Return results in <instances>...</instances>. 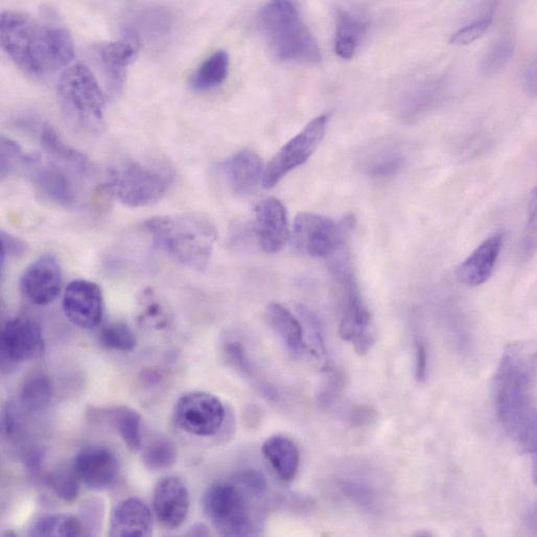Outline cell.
Segmentation results:
<instances>
[{
    "instance_id": "cell-1",
    "label": "cell",
    "mask_w": 537,
    "mask_h": 537,
    "mask_svg": "<svg viewBox=\"0 0 537 537\" xmlns=\"http://www.w3.org/2000/svg\"><path fill=\"white\" fill-rule=\"evenodd\" d=\"M494 401L504 432L522 451L536 453V347L512 343L494 378Z\"/></svg>"
},
{
    "instance_id": "cell-2",
    "label": "cell",
    "mask_w": 537,
    "mask_h": 537,
    "mask_svg": "<svg viewBox=\"0 0 537 537\" xmlns=\"http://www.w3.org/2000/svg\"><path fill=\"white\" fill-rule=\"evenodd\" d=\"M0 40L11 60L32 77L54 74L75 57L73 38L58 22L21 12H3Z\"/></svg>"
},
{
    "instance_id": "cell-3",
    "label": "cell",
    "mask_w": 537,
    "mask_h": 537,
    "mask_svg": "<svg viewBox=\"0 0 537 537\" xmlns=\"http://www.w3.org/2000/svg\"><path fill=\"white\" fill-rule=\"evenodd\" d=\"M143 229L158 250L177 263L194 270H205L212 260L217 230L200 215L182 214L151 218Z\"/></svg>"
},
{
    "instance_id": "cell-4",
    "label": "cell",
    "mask_w": 537,
    "mask_h": 537,
    "mask_svg": "<svg viewBox=\"0 0 537 537\" xmlns=\"http://www.w3.org/2000/svg\"><path fill=\"white\" fill-rule=\"evenodd\" d=\"M261 32L276 58L283 61L317 63L321 51L295 4L273 2L259 16Z\"/></svg>"
},
{
    "instance_id": "cell-5",
    "label": "cell",
    "mask_w": 537,
    "mask_h": 537,
    "mask_svg": "<svg viewBox=\"0 0 537 537\" xmlns=\"http://www.w3.org/2000/svg\"><path fill=\"white\" fill-rule=\"evenodd\" d=\"M58 98L70 122L86 132H96L104 122L106 100L96 76L83 64L64 70L58 82Z\"/></svg>"
},
{
    "instance_id": "cell-6",
    "label": "cell",
    "mask_w": 537,
    "mask_h": 537,
    "mask_svg": "<svg viewBox=\"0 0 537 537\" xmlns=\"http://www.w3.org/2000/svg\"><path fill=\"white\" fill-rule=\"evenodd\" d=\"M342 252L332 258L331 264L342 291L339 334L344 341L354 346L358 355L363 356L375 345V326L359 288L352 263Z\"/></svg>"
},
{
    "instance_id": "cell-7",
    "label": "cell",
    "mask_w": 537,
    "mask_h": 537,
    "mask_svg": "<svg viewBox=\"0 0 537 537\" xmlns=\"http://www.w3.org/2000/svg\"><path fill=\"white\" fill-rule=\"evenodd\" d=\"M172 179L168 168L129 161L109 172L106 188L124 205L138 208L159 201L170 188Z\"/></svg>"
},
{
    "instance_id": "cell-8",
    "label": "cell",
    "mask_w": 537,
    "mask_h": 537,
    "mask_svg": "<svg viewBox=\"0 0 537 537\" xmlns=\"http://www.w3.org/2000/svg\"><path fill=\"white\" fill-rule=\"evenodd\" d=\"M203 510L219 534L249 536L254 533L250 505L244 488L233 483L218 482L204 494Z\"/></svg>"
},
{
    "instance_id": "cell-9",
    "label": "cell",
    "mask_w": 537,
    "mask_h": 537,
    "mask_svg": "<svg viewBox=\"0 0 537 537\" xmlns=\"http://www.w3.org/2000/svg\"><path fill=\"white\" fill-rule=\"evenodd\" d=\"M355 225L353 217L334 220L315 214H300L293 226V241L297 250L312 258L332 259L344 250Z\"/></svg>"
},
{
    "instance_id": "cell-10",
    "label": "cell",
    "mask_w": 537,
    "mask_h": 537,
    "mask_svg": "<svg viewBox=\"0 0 537 537\" xmlns=\"http://www.w3.org/2000/svg\"><path fill=\"white\" fill-rule=\"evenodd\" d=\"M328 124V114L318 116L277 152L264 171L265 189L274 188L290 172L305 165L320 146Z\"/></svg>"
},
{
    "instance_id": "cell-11",
    "label": "cell",
    "mask_w": 537,
    "mask_h": 537,
    "mask_svg": "<svg viewBox=\"0 0 537 537\" xmlns=\"http://www.w3.org/2000/svg\"><path fill=\"white\" fill-rule=\"evenodd\" d=\"M174 423L182 431L200 437L216 435L225 420V408L216 395L204 391L185 393L174 408Z\"/></svg>"
},
{
    "instance_id": "cell-12",
    "label": "cell",
    "mask_w": 537,
    "mask_h": 537,
    "mask_svg": "<svg viewBox=\"0 0 537 537\" xmlns=\"http://www.w3.org/2000/svg\"><path fill=\"white\" fill-rule=\"evenodd\" d=\"M67 170L59 163L44 161L40 154L33 153L27 155L22 173L29 176L36 191L44 199L68 208L77 204L79 193Z\"/></svg>"
},
{
    "instance_id": "cell-13",
    "label": "cell",
    "mask_w": 537,
    "mask_h": 537,
    "mask_svg": "<svg viewBox=\"0 0 537 537\" xmlns=\"http://www.w3.org/2000/svg\"><path fill=\"white\" fill-rule=\"evenodd\" d=\"M0 344L4 369L35 359L44 349L40 325L30 318L9 320L2 330Z\"/></svg>"
},
{
    "instance_id": "cell-14",
    "label": "cell",
    "mask_w": 537,
    "mask_h": 537,
    "mask_svg": "<svg viewBox=\"0 0 537 537\" xmlns=\"http://www.w3.org/2000/svg\"><path fill=\"white\" fill-rule=\"evenodd\" d=\"M66 318L83 330L96 329L104 316V298L99 285L90 280L76 279L63 296Z\"/></svg>"
},
{
    "instance_id": "cell-15",
    "label": "cell",
    "mask_w": 537,
    "mask_h": 537,
    "mask_svg": "<svg viewBox=\"0 0 537 537\" xmlns=\"http://www.w3.org/2000/svg\"><path fill=\"white\" fill-rule=\"evenodd\" d=\"M62 270L52 254L41 255L23 272L20 290L34 305L49 306L57 300L62 289Z\"/></svg>"
},
{
    "instance_id": "cell-16",
    "label": "cell",
    "mask_w": 537,
    "mask_h": 537,
    "mask_svg": "<svg viewBox=\"0 0 537 537\" xmlns=\"http://www.w3.org/2000/svg\"><path fill=\"white\" fill-rule=\"evenodd\" d=\"M140 44L142 42L137 38L126 34L121 39L96 46L95 53L113 95L123 90L128 69L138 55Z\"/></svg>"
},
{
    "instance_id": "cell-17",
    "label": "cell",
    "mask_w": 537,
    "mask_h": 537,
    "mask_svg": "<svg viewBox=\"0 0 537 537\" xmlns=\"http://www.w3.org/2000/svg\"><path fill=\"white\" fill-rule=\"evenodd\" d=\"M190 507L189 488L180 478L170 476L158 482L153 494V509L163 527H181L189 516Z\"/></svg>"
},
{
    "instance_id": "cell-18",
    "label": "cell",
    "mask_w": 537,
    "mask_h": 537,
    "mask_svg": "<svg viewBox=\"0 0 537 537\" xmlns=\"http://www.w3.org/2000/svg\"><path fill=\"white\" fill-rule=\"evenodd\" d=\"M73 468L81 483L93 490L110 487L120 472L119 459L105 446H89L75 458Z\"/></svg>"
},
{
    "instance_id": "cell-19",
    "label": "cell",
    "mask_w": 537,
    "mask_h": 537,
    "mask_svg": "<svg viewBox=\"0 0 537 537\" xmlns=\"http://www.w3.org/2000/svg\"><path fill=\"white\" fill-rule=\"evenodd\" d=\"M255 232L267 253L282 250L290 236L287 209L277 199L262 201L255 209Z\"/></svg>"
},
{
    "instance_id": "cell-20",
    "label": "cell",
    "mask_w": 537,
    "mask_h": 537,
    "mask_svg": "<svg viewBox=\"0 0 537 537\" xmlns=\"http://www.w3.org/2000/svg\"><path fill=\"white\" fill-rule=\"evenodd\" d=\"M233 194L251 195L263 181L264 166L258 154L244 150L221 162L217 168Z\"/></svg>"
},
{
    "instance_id": "cell-21",
    "label": "cell",
    "mask_w": 537,
    "mask_h": 537,
    "mask_svg": "<svg viewBox=\"0 0 537 537\" xmlns=\"http://www.w3.org/2000/svg\"><path fill=\"white\" fill-rule=\"evenodd\" d=\"M504 235L496 233L480 244L457 269V276L468 287H479L493 275L501 250Z\"/></svg>"
},
{
    "instance_id": "cell-22",
    "label": "cell",
    "mask_w": 537,
    "mask_h": 537,
    "mask_svg": "<svg viewBox=\"0 0 537 537\" xmlns=\"http://www.w3.org/2000/svg\"><path fill=\"white\" fill-rule=\"evenodd\" d=\"M153 533V517L148 505L137 498L123 500L111 513L109 535L142 537Z\"/></svg>"
},
{
    "instance_id": "cell-23",
    "label": "cell",
    "mask_w": 537,
    "mask_h": 537,
    "mask_svg": "<svg viewBox=\"0 0 537 537\" xmlns=\"http://www.w3.org/2000/svg\"><path fill=\"white\" fill-rule=\"evenodd\" d=\"M266 319L293 356L301 357L310 350L301 323L287 308L279 303H270L266 309Z\"/></svg>"
},
{
    "instance_id": "cell-24",
    "label": "cell",
    "mask_w": 537,
    "mask_h": 537,
    "mask_svg": "<svg viewBox=\"0 0 537 537\" xmlns=\"http://www.w3.org/2000/svg\"><path fill=\"white\" fill-rule=\"evenodd\" d=\"M263 454L280 480L291 482L296 478L300 452L292 438L282 434L269 437L264 442Z\"/></svg>"
},
{
    "instance_id": "cell-25",
    "label": "cell",
    "mask_w": 537,
    "mask_h": 537,
    "mask_svg": "<svg viewBox=\"0 0 537 537\" xmlns=\"http://www.w3.org/2000/svg\"><path fill=\"white\" fill-rule=\"evenodd\" d=\"M40 144L53 161L73 171L86 176L90 172V161L82 152L63 142L59 134L50 126L44 124L40 131Z\"/></svg>"
},
{
    "instance_id": "cell-26",
    "label": "cell",
    "mask_w": 537,
    "mask_h": 537,
    "mask_svg": "<svg viewBox=\"0 0 537 537\" xmlns=\"http://www.w3.org/2000/svg\"><path fill=\"white\" fill-rule=\"evenodd\" d=\"M367 30V21L358 13L341 10L337 17L335 51L345 60L354 58Z\"/></svg>"
},
{
    "instance_id": "cell-27",
    "label": "cell",
    "mask_w": 537,
    "mask_h": 537,
    "mask_svg": "<svg viewBox=\"0 0 537 537\" xmlns=\"http://www.w3.org/2000/svg\"><path fill=\"white\" fill-rule=\"evenodd\" d=\"M171 29V14L165 9L150 7L139 9L131 15L126 34L142 42L143 36L162 37L168 35Z\"/></svg>"
},
{
    "instance_id": "cell-28",
    "label": "cell",
    "mask_w": 537,
    "mask_h": 537,
    "mask_svg": "<svg viewBox=\"0 0 537 537\" xmlns=\"http://www.w3.org/2000/svg\"><path fill=\"white\" fill-rule=\"evenodd\" d=\"M229 70V55L226 51H217L209 56L196 70L192 77V86L196 90L206 91L219 87L226 80Z\"/></svg>"
},
{
    "instance_id": "cell-29",
    "label": "cell",
    "mask_w": 537,
    "mask_h": 537,
    "mask_svg": "<svg viewBox=\"0 0 537 537\" xmlns=\"http://www.w3.org/2000/svg\"><path fill=\"white\" fill-rule=\"evenodd\" d=\"M404 156L398 150L382 148L370 153L363 163V170L373 179L392 178L404 167Z\"/></svg>"
},
{
    "instance_id": "cell-30",
    "label": "cell",
    "mask_w": 537,
    "mask_h": 537,
    "mask_svg": "<svg viewBox=\"0 0 537 537\" xmlns=\"http://www.w3.org/2000/svg\"><path fill=\"white\" fill-rule=\"evenodd\" d=\"M112 424L132 452L142 448V416L129 407H119L111 412Z\"/></svg>"
},
{
    "instance_id": "cell-31",
    "label": "cell",
    "mask_w": 537,
    "mask_h": 537,
    "mask_svg": "<svg viewBox=\"0 0 537 537\" xmlns=\"http://www.w3.org/2000/svg\"><path fill=\"white\" fill-rule=\"evenodd\" d=\"M54 394L53 382L43 372H35L23 382L20 400L30 410H41L48 406Z\"/></svg>"
},
{
    "instance_id": "cell-32",
    "label": "cell",
    "mask_w": 537,
    "mask_h": 537,
    "mask_svg": "<svg viewBox=\"0 0 537 537\" xmlns=\"http://www.w3.org/2000/svg\"><path fill=\"white\" fill-rule=\"evenodd\" d=\"M31 535L80 537L88 533L81 519L73 515H53L40 519Z\"/></svg>"
},
{
    "instance_id": "cell-33",
    "label": "cell",
    "mask_w": 537,
    "mask_h": 537,
    "mask_svg": "<svg viewBox=\"0 0 537 537\" xmlns=\"http://www.w3.org/2000/svg\"><path fill=\"white\" fill-rule=\"evenodd\" d=\"M178 450L175 442L167 436L153 437L144 449L143 461L151 471H165L175 464Z\"/></svg>"
},
{
    "instance_id": "cell-34",
    "label": "cell",
    "mask_w": 537,
    "mask_h": 537,
    "mask_svg": "<svg viewBox=\"0 0 537 537\" xmlns=\"http://www.w3.org/2000/svg\"><path fill=\"white\" fill-rule=\"evenodd\" d=\"M439 86L437 82H426L416 85L407 92L401 102V112L404 118L412 120L429 110L439 98Z\"/></svg>"
},
{
    "instance_id": "cell-35",
    "label": "cell",
    "mask_w": 537,
    "mask_h": 537,
    "mask_svg": "<svg viewBox=\"0 0 537 537\" xmlns=\"http://www.w3.org/2000/svg\"><path fill=\"white\" fill-rule=\"evenodd\" d=\"M100 341L106 348L123 353L132 352L137 344L135 334L124 322H113L104 326Z\"/></svg>"
},
{
    "instance_id": "cell-36",
    "label": "cell",
    "mask_w": 537,
    "mask_h": 537,
    "mask_svg": "<svg viewBox=\"0 0 537 537\" xmlns=\"http://www.w3.org/2000/svg\"><path fill=\"white\" fill-rule=\"evenodd\" d=\"M49 486L55 495L66 503L75 502L80 493V479L73 466L70 469H59L48 477Z\"/></svg>"
},
{
    "instance_id": "cell-37",
    "label": "cell",
    "mask_w": 537,
    "mask_h": 537,
    "mask_svg": "<svg viewBox=\"0 0 537 537\" xmlns=\"http://www.w3.org/2000/svg\"><path fill=\"white\" fill-rule=\"evenodd\" d=\"M513 51H515V41L511 37L505 36L496 41L482 59L483 73L488 76L498 73L509 61Z\"/></svg>"
},
{
    "instance_id": "cell-38",
    "label": "cell",
    "mask_w": 537,
    "mask_h": 537,
    "mask_svg": "<svg viewBox=\"0 0 537 537\" xmlns=\"http://www.w3.org/2000/svg\"><path fill=\"white\" fill-rule=\"evenodd\" d=\"M0 151H2L0 152V156H2L0 173H2L3 179L23 171L28 154L23 153L12 139L3 136L0 140Z\"/></svg>"
},
{
    "instance_id": "cell-39",
    "label": "cell",
    "mask_w": 537,
    "mask_h": 537,
    "mask_svg": "<svg viewBox=\"0 0 537 537\" xmlns=\"http://www.w3.org/2000/svg\"><path fill=\"white\" fill-rule=\"evenodd\" d=\"M140 321L157 329L167 328L168 318L166 312L163 311L161 303H159L151 290H147L143 294Z\"/></svg>"
},
{
    "instance_id": "cell-40",
    "label": "cell",
    "mask_w": 537,
    "mask_h": 537,
    "mask_svg": "<svg viewBox=\"0 0 537 537\" xmlns=\"http://www.w3.org/2000/svg\"><path fill=\"white\" fill-rule=\"evenodd\" d=\"M223 350L225 358L230 366L237 369L244 376H254L253 363L242 342L229 340L224 344Z\"/></svg>"
},
{
    "instance_id": "cell-41",
    "label": "cell",
    "mask_w": 537,
    "mask_h": 537,
    "mask_svg": "<svg viewBox=\"0 0 537 537\" xmlns=\"http://www.w3.org/2000/svg\"><path fill=\"white\" fill-rule=\"evenodd\" d=\"M343 493L353 502L368 511L379 509L380 503L375 490L371 487L356 482L342 484Z\"/></svg>"
},
{
    "instance_id": "cell-42",
    "label": "cell",
    "mask_w": 537,
    "mask_h": 537,
    "mask_svg": "<svg viewBox=\"0 0 537 537\" xmlns=\"http://www.w3.org/2000/svg\"><path fill=\"white\" fill-rule=\"evenodd\" d=\"M343 386L344 377L342 373L333 366L325 364V380L319 393L320 403L329 407L337 399V396L340 395Z\"/></svg>"
},
{
    "instance_id": "cell-43",
    "label": "cell",
    "mask_w": 537,
    "mask_h": 537,
    "mask_svg": "<svg viewBox=\"0 0 537 537\" xmlns=\"http://www.w3.org/2000/svg\"><path fill=\"white\" fill-rule=\"evenodd\" d=\"M493 17H484L481 20L471 23L451 36L450 43L454 45H469L480 39L492 26Z\"/></svg>"
},
{
    "instance_id": "cell-44",
    "label": "cell",
    "mask_w": 537,
    "mask_h": 537,
    "mask_svg": "<svg viewBox=\"0 0 537 537\" xmlns=\"http://www.w3.org/2000/svg\"><path fill=\"white\" fill-rule=\"evenodd\" d=\"M415 378L418 383H425L429 372V350L426 341L417 336L414 341Z\"/></svg>"
},
{
    "instance_id": "cell-45",
    "label": "cell",
    "mask_w": 537,
    "mask_h": 537,
    "mask_svg": "<svg viewBox=\"0 0 537 537\" xmlns=\"http://www.w3.org/2000/svg\"><path fill=\"white\" fill-rule=\"evenodd\" d=\"M238 480L250 496L259 497L266 492V480L259 472L246 471L240 475Z\"/></svg>"
},
{
    "instance_id": "cell-46",
    "label": "cell",
    "mask_w": 537,
    "mask_h": 537,
    "mask_svg": "<svg viewBox=\"0 0 537 537\" xmlns=\"http://www.w3.org/2000/svg\"><path fill=\"white\" fill-rule=\"evenodd\" d=\"M27 251V245L7 231H2V265L8 258H18Z\"/></svg>"
},
{
    "instance_id": "cell-47",
    "label": "cell",
    "mask_w": 537,
    "mask_h": 537,
    "mask_svg": "<svg viewBox=\"0 0 537 537\" xmlns=\"http://www.w3.org/2000/svg\"><path fill=\"white\" fill-rule=\"evenodd\" d=\"M103 513V504L96 499H92L84 505L82 522L87 530L88 535L95 533L97 526H100L101 515Z\"/></svg>"
},
{
    "instance_id": "cell-48",
    "label": "cell",
    "mask_w": 537,
    "mask_h": 537,
    "mask_svg": "<svg viewBox=\"0 0 537 537\" xmlns=\"http://www.w3.org/2000/svg\"><path fill=\"white\" fill-rule=\"evenodd\" d=\"M535 505H532L530 508H528L525 516V521L528 527H530L533 530V533L535 532L536 527V513H535Z\"/></svg>"
},
{
    "instance_id": "cell-49",
    "label": "cell",
    "mask_w": 537,
    "mask_h": 537,
    "mask_svg": "<svg viewBox=\"0 0 537 537\" xmlns=\"http://www.w3.org/2000/svg\"><path fill=\"white\" fill-rule=\"evenodd\" d=\"M209 533V530L204 524H196L191 528L188 534L191 536H207Z\"/></svg>"
}]
</instances>
